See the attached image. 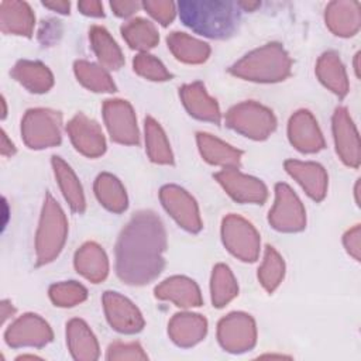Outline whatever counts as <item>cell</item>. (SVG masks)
<instances>
[{"mask_svg":"<svg viewBox=\"0 0 361 361\" xmlns=\"http://www.w3.org/2000/svg\"><path fill=\"white\" fill-rule=\"evenodd\" d=\"M75 73L86 87L94 92H114L116 89L110 76L94 63L78 61L75 63Z\"/></svg>","mask_w":361,"mask_h":361,"instance_id":"36","label":"cell"},{"mask_svg":"<svg viewBox=\"0 0 361 361\" xmlns=\"http://www.w3.org/2000/svg\"><path fill=\"white\" fill-rule=\"evenodd\" d=\"M161 200L171 216L186 230L199 231L202 221L195 200L180 188L168 185L161 189Z\"/></svg>","mask_w":361,"mask_h":361,"instance_id":"11","label":"cell"},{"mask_svg":"<svg viewBox=\"0 0 361 361\" xmlns=\"http://www.w3.org/2000/svg\"><path fill=\"white\" fill-rule=\"evenodd\" d=\"M238 8L237 3L226 0H188L178 3L183 24L210 38L231 35L238 21Z\"/></svg>","mask_w":361,"mask_h":361,"instance_id":"2","label":"cell"},{"mask_svg":"<svg viewBox=\"0 0 361 361\" xmlns=\"http://www.w3.org/2000/svg\"><path fill=\"white\" fill-rule=\"evenodd\" d=\"M78 8L90 17H103V4L97 0H85L78 3Z\"/></svg>","mask_w":361,"mask_h":361,"instance_id":"43","label":"cell"},{"mask_svg":"<svg viewBox=\"0 0 361 361\" xmlns=\"http://www.w3.org/2000/svg\"><path fill=\"white\" fill-rule=\"evenodd\" d=\"M68 337L69 345L75 357L80 358H93L96 357V340L87 326L82 320H72L68 324Z\"/></svg>","mask_w":361,"mask_h":361,"instance_id":"34","label":"cell"},{"mask_svg":"<svg viewBox=\"0 0 361 361\" xmlns=\"http://www.w3.org/2000/svg\"><path fill=\"white\" fill-rule=\"evenodd\" d=\"M324 18L331 32L338 37H351L361 25L360 3L354 0L331 1L326 7Z\"/></svg>","mask_w":361,"mask_h":361,"instance_id":"15","label":"cell"},{"mask_svg":"<svg viewBox=\"0 0 361 361\" xmlns=\"http://www.w3.org/2000/svg\"><path fill=\"white\" fill-rule=\"evenodd\" d=\"M35 17L25 1L7 0L0 3V24L4 32L31 35Z\"/></svg>","mask_w":361,"mask_h":361,"instance_id":"19","label":"cell"},{"mask_svg":"<svg viewBox=\"0 0 361 361\" xmlns=\"http://www.w3.org/2000/svg\"><path fill=\"white\" fill-rule=\"evenodd\" d=\"M344 247L347 248L348 254L360 261L361 258V227L357 224L353 228H350L345 234H344Z\"/></svg>","mask_w":361,"mask_h":361,"instance_id":"41","label":"cell"},{"mask_svg":"<svg viewBox=\"0 0 361 361\" xmlns=\"http://www.w3.org/2000/svg\"><path fill=\"white\" fill-rule=\"evenodd\" d=\"M226 121L233 130L255 140L267 138L276 126L274 114L264 106L254 102H245L234 106L227 113Z\"/></svg>","mask_w":361,"mask_h":361,"instance_id":"5","label":"cell"},{"mask_svg":"<svg viewBox=\"0 0 361 361\" xmlns=\"http://www.w3.org/2000/svg\"><path fill=\"white\" fill-rule=\"evenodd\" d=\"M169 333L173 341L180 345L195 344L206 333V320L199 314H175L169 324Z\"/></svg>","mask_w":361,"mask_h":361,"instance_id":"25","label":"cell"},{"mask_svg":"<svg viewBox=\"0 0 361 361\" xmlns=\"http://www.w3.org/2000/svg\"><path fill=\"white\" fill-rule=\"evenodd\" d=\"M11 337L14 344H44L51 340V330L48 324L35 314H27L13 326Z\"/></svg>","mask_w":361,"mask_h":361,"instance_id":"28","label":"cell"},{"mask_svg":"<svg viewBox=\"0 0 361 361\" xmlns=\"http://www.w3.org/2000/svg\"><path fill=\"white\" fill-rule=\"evenodd\" d=\"M155 295L159 299L172 300L182 307L199 306L202 303L199 288L193 281L185 276H173L164 281L157 286Z\"/></svg>","mask_w":361,"mask_h":361,"instance_id":"20","label":"cell"},{"mask_svg":"<svg viewBox=\"0 0 361 361\" xmlns=\"http://www.w3.org/2000/svg\"><path fill=\"white\" fill-rule=\"evenodd\" d=\"M316 73L319 79L323 82V85L327 86L331 92H334L337 96L343 97L348 93V80L345 69L337 54H323L317 62Z\"/></svg>","mask_w":361,"mask_h":361,"instance_id":"22","label":"cell"},{"mask_svg":"<svg viewBox=\"0 0 361 361\" xmlns=\"http://www.w3.org/2000/svg\"><path fill=\"white\" fill-rule=\"evenodd\" d=\"M68 133L75 147L87 157H99L106 149L100 127L83 114H78L69 121Z\"/></svg>","mask_w":361,"mask_h":361,"instance_id":"16","label":"cell"},{"mask_svg":"<svg viewBox=\"0 0 361 361\" xmlns=\"http://www.w3.org/2000/svg\"><path fill=\"white\" fill-rule=\"evenodd\" d=\"M94 190L100 203L109 210L120 213L127 207V196L117 178L109 173H102L96 179Z\"/></svg>","mask_w":361,"mask_h":361,"instance_id":"31","label":"cell"},{"mask_svg":"<svg viewBox=\"0 0 361 361\" xmlns=\"http://www.w3.org/2000/svg\"><path fill=\"white\" fill-rule=\"evenodd\" d=\"M289 138L290 142L303 152H316L324 147L317 123L306 110H300L292 116L289 121Z\"/></svg>","mask_w":361,"mask_h":361,"instance_id":"17","label":"cell"},{"mask_svg":"<svg viewBox=\"0 0 361 361\" xmlns=\"http://www.w3.org/2000/svg\"><path fill=\"white\" fill-rule=\"evenodd\" d=\"M90 42L102 65L109 69H118L124 63L123 54L111 38L109 31L103 27L94 25L90 28Z\"/></svg>","mask_w":361,"mask_h":361,"instance_id":"26","label":"cell"},{"mask_svg":"<svg viewBox=\"0 0 361 361\" xmlns=\"http://www.w3.org/2000/svg\"><path fill=\"white\" fill-rule=\"evenodd\" d=\"M145 142L148 155L154 162L172 164V152L168 140L158 123L151 117L145 120Z\"/></svg>","mask_w":361,"mask_h":361,"instance_id":"33","label":"cell"},{"mask_svg":"<svg viewBox=\"0 0 361 361\" xmlns=\"http://www.w3.org/2000/svg\"><path fill=\"white\" fill-rule=\"evenodd\" d=\"M285 168L303 186L312 199L322 200L326 196L327 175L319 164L286 161Z\"/></svg>","mask_w":361,"mask_h":361,"instance_id":"18","label":"cell"},{"mask_svg":"<svg viewBox=\"0 0 361 361\" xmlns=\"http://www.w3.org/2000/svg\"><path fill=\"white\" fill-rule=\"evenodd\" d=\"M66 219L59 204L47 196L39 228L37 233V257L39 264L52 261L61 251L66 238Z\"/></svg>","mask_w":361,"mask_h":361,"instance_id":"4","label":"cell"},{"mask_svg":"<svg viewBox=\"0 0 361 361\" xmlns=\"http://www.w3.org/2000/svg\"><path fill=\"white\" fill-rule=\"evenodd\" d=\"M275 192L276 197L275 204L269 212V223L281 231L302 230L305 227L306 217L305 209L298 196L285 183H278Z\"/></svg>","mask_w":361,"mask_h":361,"instance_id":"8","label":"cell"},{"mask_svg":"<svg viewBox=\"0 0 361 361\" xmlns=\"http://www.w3.org/2000/svg\"><path fill=\"white\" fill-rule=\"evenodd\" d=\"M121 34L127 44L135 49H149L158 42V31L152 23L144 18H133L121 27Z\"/></svg>","mask_w":361,"mask_h":361,"instance_id":"30","label":"cell"},{"mask_svg":"<svg viewBox=\"0 0 361 361\" xmlns=\"http://www.w3.org/2000/svg\"><path fill=\"white\" fill-rule=\"evenodd\" d=\"M61 116L51 110H30L23 121V135L31 148H44L61 141Z\"/></svg>","mask_w":361,"mask_h":361,"instance_id":"7","label":"cell"},{"mask_svg":"<svg viewBox=\"0 0 361 361\" xmlns=\"http://www.w3.org/2000/svg\"><path fill=\"white\" fill-rule=\"evenodd\" d=\"M104 121L111 138L123 144H137L138 130L131 106L124 100H107L103 107Z\"/></svg>","mask_w":361,"mask_h":361,"instance_id":"9","label":"cell"},{"mask_svg":"<svg viewBox=\"0 0 361 361\" xmlns=\"http://www.w3.org/2000/svg\"><path fill=\"white\" fill-rule=\"evenodd\" d=\"M166 245L165 228L152 212L137 213L121 231L116 245V269L120 279L142 285L159 275Z\"/></svg>","mask_w":361,"mask_h":361,"instance_id":"1","label":"cell"},{"mask_svg":"<svg viewBox=\"0 0 361 361\" xmlns=\"http://www.w3.org/2000/svg\"><path fill=\"white\" fill-rule=\"evenodd\" d=\"M142 7L162 25L171 24L176 14V6L169 0H147Z\"/></svg>","mask_w":361,"mask_h":361,"instance_id":"40","label":"cell"},{"mask_svg":"<svg viewBox=\"0 0 361 361\" xmlns=\"http://www.w3.org/2000/svg\"><path fill=\"white\" fill-rule=\"evenodd\" d=\"M333 133L337 154L341 161L353 168L360 165V137L358 131L344 107H338L333 116Z\"/></svg>","mask_w":361,"mask_h":361,"instance_id":"10","label":"cell"},{"mask_svg":"<svg viewBox=\"0 0 361 361\" xmlns=\"http://www.w3.org/2000/svg\"><path fill=\"white\" fill-rule=\"evenodd\" d=\"M140 3L138 1H127V0H116V1H110V7L111 10L118 16V17H128L131 16L134 11H137L140 8Z\"/></svg>","mask_w":361,"mask_h":361,"instance_id":"42","label":"cell"},{"mask_svg":"<svg viewBox=\"0 0 361 361\" xmlns=\"http://www.w3.org/2000/svg\"><path fill=\"white\" fill-rule=\"evenodd\" d=\"M52 165L55 169V175L58 178L59 186L63 192L65 199L71 204V207L75 212H83L85 210V197L80 188V183L76 178V175L72 172V169L58 157H54Z\"/></svg>","mask_w":361,"mask_h":361,"instance_id":"29","label":"cell"},{"mask_svg":"<svg viewBox=\"0 0 361 361\" xmlns=\"http://www.w3.org/2000/svg\"><path fill=\"white\" fill-rule=\"evenodd\" d=\"M289 71L290 59L279 44H267L245 55L231 68L234 75L257 82L282 80Z\"/></svg>","mask_w":361,"mask_h":361,"instance_id":"3","label":"cell"},{"mask_svg":"<svg viewBox=\"0 0 361 361\" xmlns=\"http://www.w3.org/2000/svg\"><path fill=\"white\" fill-rule=\"evenodd\" d=\"M42 4H44L47 8H51L52 11H58V13H61V14L69 13V8H71V3H69V1H63V0L42 1Z\"/></svg>","mask_w":361,"mask_h":361,"instance_id":"44","label":"cell"},{"mask_svg":"<svg viewBox=\"0 0 361 361\" xmlns=\"http://www.w3.org/2000/svg\"><path fill=\"white\" fill-rule=\"evenodd\" d=\"M51 299L58 306H73L86 298V289L76 282L54 285L49 290Z\"/></svg>","mask_w":361,"mask_h":361,"instance_id":"38","label":"cell"},{"mask_svg":"<svg viewBox=\"0 0 361 361\" xmlns=\"http://www.w3.org/2000/svg\"><path fill=\"white\" fill-rule=\"evenodd\" d=\"M216 179L226 192L243 203H262L267 197V188L259 179L240 173L235 168H227L216 173Z\"/></svg>","mask_w":361,"mask_h":361,"instance_id":"13","label":"cell"},{"mask_svg":"<svg viewBox=\"0 0 361 361\" xmlns=\"http://www.w3.org/2000/svg\"><path fill=\"white\" fill-rule=\"evenodd\" d=\"M237 4H238L240 8H244V10H248V11H252L254 8H257L259 6L258 1H254V3H251V1H237Z\"/></svg>","mask_w":361,"mask_h":361,"instance_id":"45","label":"cell"},{"mask_svg":"<svg viewBox=\"0 0 361 361\" xmlns=\"http://www.w3.org/2000/svg\"><path fill=\"white\" fill-rule=\"evenodd\" d=\"M219 338L224 348L243 351L252 347L255 341L254 322L248 314L231 313L219 324Z\"/></svg>","mask_w":361,"mask_h":361,"instance_id":"12","label":"cell"},{"mask_svg":"<svg viewBox=\"0 0 361 361\" xmlns=\"http://www.w3.org/2000/svg\"><path fill=\"white\" fill-rule=\"evenodd\" d=\"M13 75L31 92H47L52 86V75L39 62L21 61L16 65Z\"/></svg>","mask_w":361,"mask_h":361,"instance_id":"32","label":"cell"},{"mask_svg":"<svg viewBox=\"0 0 361 361\" xmlns=\"http://www.w3.org/2000/svg\"><path fill=\"white\" fill-rule=\"evenodd\" d=\"M168 47L173 55L189 63H200L207 59L210 48L207 44L189 37L185 32H172L168 35Z\"/></svg>","mask_w":361,"mask_h":361,"instance_id":"27","label":"cell"},{"mask_svg":"<svg viewBox=\"0 0 361 361\" xmlns=\"http://www.w3.org/2000/svg\"><path fill=\"white\" fill-rule=\"evenodd\" d=\"M237 282L228 267L219 264L212 276V300L214 306L221 307L237 295Z\"/></svg>","mask_w":361,"mask_h":361,"instance_id":"35","label":"cell"},{"mask_svg":"<svg viewBox=\"0 0 361 361\" xmlns=\"http://www.w3.org/2000/svg\"><path fill=\"white\" fill-rule=\"evenodd\" d=\"M75 267L78 272L93 282L103 281L107 275L109 264L104 251L94 243L85 244L75 257Z\"/></svg>","mask_w":361,"mask_h":361,"instance_id":"23","label":"cell"},{"mask_svg":"<svg viewBox=\"0 0 361 361\" xmlns=\"http://www.w3.org/2000/svg\"><path fill=\"white\" fill-rule=\"evenodd\" d=\"M223 241L228 251L243 261H255L259 252V235L255 228L238 216L223 220Z\"/></svg>","mask_w":361,"mask_h":361,"instance_id":"6","label":"cell"},{"mask_svg":"<svg viewBox=\"0 0 361 361\" xmlns=\"http://www.w3.org/2000/svg\"><path fill=\"white\" fill-rule=\"evenodd\" d=\"M180 97L192 116L202 120L219 123V106L212 97H209L202 83H192L183 86L180 89Z\"/></svg>","mask_w":361,"mask_h":361,"instance_id":"21","label":"cell"},{"mask_svg":"<svg viewBox=\"0 0 361 361\" xmlns=\"http://www.w3.org/2000/svg\"><path fill=\"white\" fill-rule=\"evenodd\" d=\"M358 58H360V54H357L355 58H354V69H355V75H357V76H358V69H360V68H358Z\"/></svg>","mask_w":361,"mask_h":361,"instance_id":"46","label":"cell"},{"mask_svg":"<svg viewBox=\"0 0 361 361\" xmlns=\"http://www.w3.org/2000/svg\"><path fill=\"white\" fill-rule=\"evenodd\" d=\"M283 272H285V265L281 255L272 247H267L264 262L258 272V278L262 286L267 290L272 292L281 283L283 278Z\"/></svg>","mask_w":361,"mask_h":361,"instance_id":"37","label":"cell"},{"mask_svg":"<svg viewBox=\"0 0 361 361\" xmlns=\"http://www.w3.org/2000/svg\"><path fill=\"white\" fill-rule=\"evenodd\" d=\"M358 188H360V182H357V185H355V200H357V204L360 202V199H358Z\"/></svg>","mask_w":361,"mask_h":361,"instance_id":"47","label":"cell"},{"mask_svg":"<svg viewBox=\"0 0 361 361\" xmlns=\"http://www.w3.org/2000/svg\"><path fill=\"white\" fill-rule=\"evenodd\" d=\"M197 144L203 158L210 164L223 165L227 168H234L240 164L241 152L238 149H234L228 144L212 137L210 134L199 133Z\"/></svg>","mask_w":361,"mask_h":361,"instance_id":"24","label":"cell"},{"mask_svg":"<svg viewBox=\"0 0 361 361\" xmlns=\"http://www.w3.org/2000/svg\"><path fill=\"white\" fill-rule=\"evenodd\" d=\"M134 69L141 76L151 80H166L171 78V73L165 69V66L152 55L140 54L134 59Z\"/></svg>","mask_w":361,"mask_h":361,"instance_id":"39","label":"cell"},{"mask_svg":"<svg viewBox=\"0 0 361 361\" xmlns=\"http://www.w3.org/2000/svg\"><path fill=\"white\" fill-rule=\"evenodd\" d=\"M104 310L110 324L123 333L141 330L144 322L138 309L117 292H106L103 296Z\"/></svg>","mask_w":361,"mask_h":361,"instance_id":"14","label":"cell"}]
</instances>
